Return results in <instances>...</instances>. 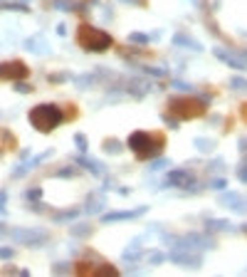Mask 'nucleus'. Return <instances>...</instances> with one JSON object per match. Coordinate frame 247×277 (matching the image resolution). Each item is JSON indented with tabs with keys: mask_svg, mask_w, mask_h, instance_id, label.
<instances>
[{
	"mask_svg": "<svg viewBox=\"0 0 247 277\" xmlns=\"http://www.w3.org/2000/svg\"><path fill=\"white\" fill-rule=\"evenodd\" d=\"M128 148L136 153V158L141 161H151L156 156H161L163 146H166V138L158 132H133L128 134Z\"/></svg>",
	"mask_w": 247,
	"mask_h": 277,
	"instance_id": "f257e3e1",
	"label": "nucleus"
},
{
	"mask_svg": "<svg viewBox=\"0 0 247 277\" xmlns=\"http://www.w3.org/2000/svg\"><path fill=\"white\" fill-rule=\"evenodd\" d=\"M213 99L205 97V94H198V97H171L168 99V114L176 117L178 122H188V119H198L205 114L208 104Z\"/></svg>",
	"mask_w": 247,
	"mask_h": 277,
	"instance_id": "f03ea898",
	"label": "nucleus"
},
{
	"mask_svg": "<svg viewBox=\"0 0 247 277\" xmlns=\"http://www.w3.org/2000/svg\"><path fill=\"white\" fill-rule=\"evenodd\" d=\"M77 45L87 52H107L114 45V37L104 32L102 27H94L89 22H82L77 27Z\"/></svg>",
	"mask_w": 247,
	"mask_h": 277,
	"instance_id": "7ed1b4c3",
	"label": "nucleus"
},
{
	"mask_svg": "<svg viewBox=\"0 0 247 277\" xmlns=\"http://www.w3.org/2000/svg\"><path fill=\"white\" fill-rule=\"evenodd\" d=\"M27 119H30V124H32L37 132L50 134V132H55V129L60 127L67 117H64V112H62L60 107H55V104H37V107L30 109Z\"/></svg>",
	"mask_w": 247,
	"mask_h": 277,
	"instance_id": "20e7f679",
	"label": "nucleus"
},
{
	"mask_svg": "<svg viewBox=\"0 0 247 277\" xmlns=\"http://www.w3.org/2000/svg\"><path fill=\"white\" fill-rule=\"evenodd\" d=\"M168 260L178 268H188V270H198L203 265L200 250H193V248H176L173 253H168Z\"/></svg>",
	"mask_w": 247,
	"mask_h": 277,
	"instance_id": "39448f33",
	"label": "nucleus"
},
{
	"mask_svg": "<svg viewBox=\"0 0 247 277\" xmlns=\"http://www.w3.org/2000/svg\"><path fill=\"white\" fill-rule=\"evenodd\" d=\"M163 186L166 188H183V191H198L195 186V176L190 171H183V168H176L171 173H166L163 178Z\"/></svg>",
	"mask_w": 247,
	"mask_h": 277,
	"instance_id": "423d86ee",
	"label": "nucleus"
},
{
	"mask_svg": "<svg viewBox=\"0 0 247 277\" xmlns=\"http://www.w3.org/2000/svg\"><path fill=\"white\" fill-rule=\"evenodd\" d=\"M30 77V67L22 62V60H10V62H0V79L5 82H20V79H27Z\"/></svg>",
	"mask_w": 247,
	"mask_h": 277,
	"instance_id": "0eeeda50",
	"label": "nucleus"
},
{
	"mask_svg": "<svg viewBox=\"0 0 247 277\" xmlns=\"http://www.w3.org/2000/svg\"><path fill=\"white\" fill-rule=\"evenodd\" d=\"M213 55L223 62V65H228V67L238 69V72H245L247 69V60H243L240 55H235V52H230V50H223V47H215L213 50Z\"/></svg>",
	"mask_w": 247,
	"mask_h": 277,
	"instance_id": "6e6552de",
	"label": "nucleus"
},
{
	"mask_svg": "<svg viewBox=\"0 0 247 277\" xmlns=\"http://www.w3.org/2000/svg\"><path fill=\"white\" fill-rule=\"evenodd\" d=\"M148 208L141 206V208H133V210H114V213H104L102 215V223H122V220H133L138 218L141 213H146Z\"/></svg>",
	"mask_w": 247,
	"mask_h": 277,
	"instance_id": "1a4fd4ad",
	"label": "nucleus"
},
{
	"mask_svg": "<svg viewBox=\"0 0 247 277\" xmlns=\"http://www.w3.org/2000/svg\"><path fill=\"white\" fill-rule=\"evenodd\" d=\"M77 163L82 166V168H87L92 176H97V178H102L104 173H107V166L102 163V161H94L92 156H87V153H79L77 156Z\"/></svg>",
	"mask_w": 247,
	"mask_h": 277,
	"instance_id": "9d476101",
	"label": "nucleus"
},
{
	"mask_svg": "<svg viewBox=\"0 0 247 277\" xmlns=\"http://www.w3.org/2000/svg\"><path fill=\"white\" fill-rule=\"evenodd\" d=\"M205 230H208L210 235H215V233H238L240 228H238V225H233L230 220H218V218H205Z\"/></svg>",
	"mask_w": 247,
	"mask_h": 277,
	"instance_id": "9b49d317",
	"label": "nucleus"
},
{
	"mask_svg": "<svg viewBox=\"0 0 247 277\" xmlns=\"http://www.w3.org/2000/svg\"><path fill=\"white\" fill-rule=\"evenodd\" d=\"M173 45H178V47H185V50H190V52H203V45L200 42H195L193 37H188V35H173Z\"/></svg>",
	"mask_w": 247,
	"mask_h": 277,
	"instance_id": "f8f14e48",
	"label": "nucleus"
},
{
	"mask_svg": "<svg viewBox=\"0 0 247 277\" xmlns=\"http://www.w3.org/2000/svg\"><path fill=\"white\" fill-rule=\"evenodd\" d=\"M92 275L94 277H119V268H114V265H109V263H102V265H94V270H92Z\"/></svg>",
	"mask_w": 247,
	"mask_h": 277,
	"instance_id": "ddd939ff",
	"label": "nucleus"
},
{
	"mask_svg": "<svg viewBox=\"0 0 247 277\" xmlns=\"http://www.w3.org/2000/svg\"><path fill=\"white\" fill-rule=\"evenodd\" d=\"M102 208H104V196L94 193V196L87 198V213H89V215H92V213H99Z\"/></svg>",
	"mask_w": 247,
	"mask_h": 277,
	"instance_id": "4468645a",
	"label": "nucleus"
},
{
	"mask_svg": "<svg viewBox=\"0 0 247 277\" xmlns=\"http://www.w3.org/2000/svg\"><path fill=\"white\" fill-rule=\"evenodd\" d=\"M156 37L153 35H148V32H128V42L131 45H148V42H153Z\"/></svg>",
	"mask_w": 247,
	"mask_h": 277,
	"instance_id": "2eb2a0df",
	"label": "nucleus"
},
{
	"mask_svg": "<svg viewBox=\"0 0 247 277\" xmlns=\"http://www.w3.org/2000/svg\"><path fill=\"white\" fill-rule=\"evenodd\" d=\"M69 235H72V238H87V235H92V225H89V223L72 225V228H69Z\"/></svg>",
	"mask_w": 247,
	"mask_h": 277,
	"instance_id": "dca6fc26",
	"label": "nucleus"
},
{
	"mask_svg": "<svg viewBox=\"0 0 247 277\" xmlns=\"http://www.w3.org/2000/svg\"><path fill=\"white\" fill-rule=\"evenodd\" d=\"M240 198H243V196H238V193H223V196L218 198V203H220V206H228V208H238L240 206Z\"/></svg>",
	"mask_w": 247,
	"mask_h": 277,
	"instance_id": "f3484780",
	"label": "nucleus"
},
{
	"mask_svg": "<svg viewBox=\"0 0 247 277\" xmlns=\"http://www.w3.org/2000/svg\"><path fill=\"white\" fill-rule=\"evenodd\" d=\"M102 148H104L107 153H122L124 143H122V141H117V138H107V141L102 143Z\"/></svg>",
	"mask_w": 247,
	"mask_h": 277,
	"instance_id": "a211bd4d",
	"label": "nucleus"
},
{
	"mask_svg": "<svg viewBox=\"0 0 247 277\" xmlns=\"http://www.w3.org/2000/svg\"><path fill=\"white\" fill-rule=\"evenodd\" d=\"M77 215H79V208H72V210H64L60 215H55V220L57 223H67V220H77Z\"/></svg>",
	"mask_w": 247,
	"mask_h": 277,
	"instance_id": "6ab92c4d",
	"label": "nucleus"
},
{
	"mask_svg": "<svg viewBox=\"0 0 247 277\" xmlns=\"http://www.w3.org/2000/svg\"><path fill=\"white\" fill-rule=\"evenodd\" d=\"M193 143H195V148H198V151H203V153H208V151H213V148H215V141H205V138H195Z\"/></svg>",
	"mask_w": 247,
	"mask_h": 277,
	"instance_id": "aec40b11",
	"label": "nucleus"
},
{
	"mask_svg": "<svg viewBox=\"0 0 247 277\" xmlns=\"http://www.w3.org/2000/svg\"><path fill=\"white\" fill-rule=\"evenodd\" d=\"M0 137H2V143H5V146H10V148H15V146H17V141H15V134H12V132L0 129Z\"/></svg>",
	"mask_w": 247,
	"mask_h": 277,
	"instance_id": "412c9836",
	"label": "nucleus"
},
{
	"mask_svg": "<svg viewBox=\"0 0 247 277\" xmlns=\"http://www.w3.org/2000/svg\"><path fill=\"white\" fill-rule=\"evenodd\" d=\"M74 143H77V148H79V153H87V137L84 134H74Z\"/></svg>",
	"mask_w": 247,
	"mask_h": 277,
	"instance_id": "4be33fe9",
	"label": "nucleus"
},
{
	"mask_svg": "<svg viewBox=\"0 0 247 277\" xmlns=\"http://www.w3.org/2000/svg\"><path fill=\"white\" fill-rule=\"evenodd\" d=\"M230 87H233V89H247V79L245 77H233V79H230Z\"/></svg>",
	"mask_w": 247,
	"mask_h": 277,
	"instance_id": "5701e85b",
	"label": "nucleus"
},
{
	"mask_svg": "<svg viewBox=\"0 0 247 277\" xmlns=\"http://www.w3.org/2000/svg\"><path fill=\"white\" fill-rule=\"evenodd\" d=\"M55 7H60V10H74L77 2L74 0H55Z\"/></svg>",
	"mask_w": 247,
	"mask_h": 277,
	"instance_id": "b1692460",
	"label": "nucleus"
},
{
	"mask_svg": "<svg viewBox=\"0 0 247 277\" xmlns=\"http://www.w3.org/2000/svg\"><path fill=\"white\" fill-rule=\"evenodd\" d=\"M143 72H146V74H153V77H168V72H166V69H161V67H148V65H146Z\"/></svg>",
	"mask_w": 247,
	"mask_h": 277,
	"instance_id": "393cba45",
	"label": "nucleus"
},
{
	"mask_svg": "<svg viewBox=\"0 0 247 277\" xmlns=\"http://www.w3.org/2000/svg\"><path fill=\"white\" fill-rule=\"evenodd\" d=\"M163 260H168V255H163V253H151V258H148L151 265H161Z\"/></svg>",
	"mask_w": 247,
	"mask_h": 277,
	"instance_id": "a878e982",
	"label": "nucleus"
},
{
	"mask_svg": "<svg viewBox=\"0 0 247 277\" xmlns=\"http://www.w3.org/2000/svg\"><path fill=\"white\" fill-rule=\"evenodd\" d=\"M238 176H240V181H243V183H247V158L240 161V166H238Z\"/></svg>",
	"mask_w": 247,
	"mask_h": 277,
	"instance_id": "bb28decb",
	"label": "nucleus"
},
{
	"mask_svg": "<svg viewBox=\"0 0 247 277\" xmlns=\"http://www.w3.org/2000/svg\"><path fill=\"white\" fill-rule=\"evenodd\" d=\"M166 166H168V158H156L148 168H151V171H161V168H166Z\"/></svg>",
	"mask_w": 247,
	"mask_h": 277,
	"instance_id": "cd10ccee",
	"label": "nucleus"
},
{
	"mask_svg": "<svg viewBox=\"0 0 247 277\" xmlns=\"http://www.w3.org/2000/svg\"><path fill=\"white\" fill-rule=\"evenodd\" d=\"M171 84H173L176 89H183V92H193V87H190L188 82H183V79H173Z\"/></svg>",
	"mask_w": 247,
	"mask_h": 277,
	"instance_id": "c85d7f7f",
	"label": "nucleus"
},
{
	"mask_svg": "<svg viewBox=\"0 0 247 277\" xmlns=\"http://www.w3.org/2000/svg\"><path fill=\"white\" fill-rule=\"evenodd\" d=\"M163 124H166V127H171V129H178V119H173L168 112L163 114Z\"/></svg>",
	"mask_w": 247,
	"mask_h": 277,
	"instance_id": "c756f323",
	"label": "nucleus"
},
{
	"mask_svg": "<svg viewBox=\"0 0 247 277\" xmlns=\"http://www.w3.org/2000/svg\"><path fill=\"white\" fill-rule=\"evenodd\" d=\"M25 198H27V201H40V198H42V191H40V188H32V191L25 193Z\"/></svg>",
	"mask_w": 247,
	"mask_h": 277,
	"instance_id": "7c9ffc66",
	"label": "nucleus"
},
{
	"mask_svg": "<svg viewBox=\"0 0 247 277\" xmlns=\"http://www.w3.org/2000/svg\"><path fill=\"white\" fill-rule=\"evenodd\" d=\"M57 176H60V178H74V176H77V171H74V168H60V171H57Z\"/></svg>",
	"mask_w": 247,
	"mask_h": 277,
	"instance_id": "2f4dec72",
	"label": "nucleus"
},
{
	"mask_svg": "<svg viewBox=\"0 0 247 277\" xmlns=\"http://www.w3.org/2000/svg\"><path fill=\"white\" fill-rule=\"evenodd\" d=\"M208 186H210V188H215V191H220V188H225V186H228V181H225V178H215V181H213V183H208Z\"/></svg>",
	"mask_w": 247,
	"mask_h": 277,
	"instance_id": "473e14b6",
	"label": "nucleus"
},
{
	"mask_svg": "<svg viewBox=\"0 0 247 277\" xmlns=\"http://www.w3.org/2000/svg\"><path fill=\"white\" fill-rule=\"evenodd\" d=\"M69 270H74V265H69V263H60V265H55V273H69Z\"/></svg>",
	"mask_w": 247,
	"mask_h": 277,
	"instance_id": "72a5a7b5",
	"label": "nucleus"
},
{
	"mask_svg": "<svg viewBox=\"0 0 247 277\" xmlns=\"http://www.w3.org/2000/svg\"><path fill=\"white\" fill-rule=\"evenodd\" d=\"M15 253L10 250V248H0V260H7V258H12Z\"/></svg>",
	"mask_w": 247,
	"mask_h": 277,
	"instance_id": "f704fd0d",
	"label": "nucleus"
},
{
	"mask_svg": "<svg viewBox=\"0 0 247 277\" xmlns=\"http://www.w3.org/2000/svg\"><path fill=\"white\" fill-rule=\"evenodd\" d=\"M238 148H240L243 153H245V151H247V137H243V138H240V141H238Z\"/></svg>",
	"mask_w": 247,
	"mask_h": 277,
	"instance_id": "c9c22d12",
	"label": "nucleus"
},
{
	"mask_svg": "<svg viewBox=\"0 0 247 277\" xmlns=\"http://www.w3.org/2000/svg\"><path fill=\"white\" fill-rule=\"evenodd\" d=\"M124 2H133V5H146L143 0H124Z\"/></svg>",
	"mask_w": 247,
	"mask_h": 277,
	"instance_id": "e433bc0d",
	"label": "nucleus"
}]
</instances>
